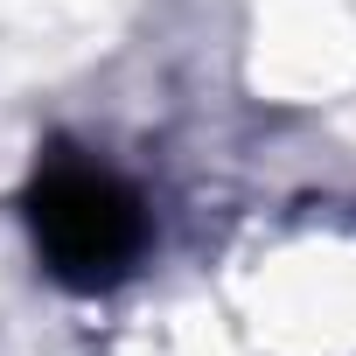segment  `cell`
I'll return each instance as SVG.
<instances>
[{"instance_id": "cell-1", "label": "cell", "mask_w": 356, "mask_h": 356, "mask_svg": "<svg viewBox=\"0 0 356 356\" xmlns=\"http://www.w3.org/2000/svg\"><path fill=\"white\" fill-rule=\"evenodd\" d=\"M22 217H29V238H35V259L49 266V280H63L77 293H105V286L133 280V266L147 259V238H154L140 189L77 147H49L35 161Z\"/></svg>"}]
</instances>
